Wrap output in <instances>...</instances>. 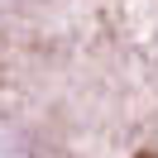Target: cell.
<instances>
[{
	"label": "cell",
	"instance_id": "cell-1",
	"mask_svg": "<svg viewBox=\"0 0 158 158\" xmlns=\"http://www.w3.org/2000/svg\"><path fill=\"white\" fill-rule=\"evenodd\" d=\"M134 158H158V153H153V148H144V153H134Z\"/></svg>",
	"mask_w": 158,
	"mask_h": 158
}]
</instances>
